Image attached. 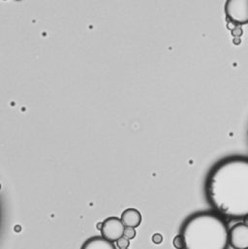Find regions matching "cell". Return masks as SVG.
Returning a JSON list of instances; mask_svg holds the SVG:
<instances>
[{"label": "cell", "instance_id": "obj_1", "mask_svg": "<svg viewBox=\"0 0 248 249\" xmlns=\"http://www.w3.org/2000/svg\"><path fill=\"white\" fill-rule=\"evenodd\" d=\"M210 204L230 218L248 217V158L230 157L218 163L206 185Z\"/></svg>", "mask_w": 248, "mask_h": 249}, {"label": "cell", "instance_id": "obj_2", "mask_svg": "<svg viewBox=\"0 0 248 249\" xmlns=\"http://www.w3.org/2000/svg\"><path fill=\"white\" fill-rule=\"evenodd\" d=\"M184 249H228L229 228L225 220L213 213H199L183 224Z\"/></svg>", "mask_w": 248, "mask_h": 249}, {"label": "cell", "instance_id": "obj_3", "mask_svg": "<svg viewBox=\"0 0 248 249\" xmlns=\"http://www.w3.org/2000/svg\"><path fill=\"white\" fill-rule=\"evenodd\" d=\"M224 10L227 18L232 22L248 23V0H227Z\"/></svg>", "mask_w": 248, "mask_h": 249}, {"label": "cell", "instance_id": "obj_4", "mask_svg": "<svg viewBox=\"0 0 248 249\" xmlns=\"http://www.w3.org/2000/svg\"><path fill=\"white\" fill-rule=\"evenodd\" d=\"M124 229L125 226L122 219L116 216H112L106 218L102 222V227L100 231L104 239L115 243L124 236Z\"/></svg>", "mask_w": 248, "mask_h": 249}, {"label": "cell", "instance_id": "obj_5", "mask_svg": "<svg viewBox=\"0 0 248 249\" xmlns=\"http://www.w3.org/2000/svg\"><path fill=\"white\" fill-rule=\"evenodd\" d=\"M229 245L234 249H248V225L237 223L229 229Z\"/></svg>", "mask_w": 248, "mask_h": 249}, {"label": "cell", "instance_id": "obj_6", "mask_svg": "<svg viewBox=\"0 0 248 249\" xmlns=\"http://www.w3.org/2000/svg\"><path fill=\"white\" fill-rule=\"evenodd\" d=\"M121 219L125 227L137 228L141 225L142 218L141 213L138 210L130 208L124 211Z\"/></svg>", "mask_w": 248, "mask_h": 249}, {"label": "cell", "instance_id": "obj_7", "mask_svg": "<svg viewBox=\"0 0 248 249\" xmlns=\"http://www.w3.org/2000/svg\"><path fill=\"white\" fill-rule=\"evenodd\" d=\"M81 249H117L114 243L103 237H93L89 239Z\"/></svg>", "mask_w": 248, "mask_h": 249}, {"label": "cell", "instance_id": "obj_8", "mask_svg": "<svg viewBox=\"0 0 248 249\" xmlns=\"http://www.w3.org/2000/svg\"><path fill=\"white\" fill-rule=\"evenodd\" d=\"M173 246L177 249H184V241L181 235H177L173 240Z\"/></svg>", "mask_w": 248, "mask_h": 249}, {"label": "cell", "instance_id": "obj_9", "mask_svg": "<svg viewBox=\"0 0 248 249\" xmlns=\"http://www.w3.org/2000/svg\"><path fill=\"white\" fill-rule=\"evenodd\" d=\"M136 235H137V233H136L135 228H132V227H125L124 233V236L125 238H127L128 240H133V239H135Z\"/></svg>", "mask_w": 248, "mask_h": 249}, {"label": "cell", "instance_id": "obj_10", "mask_svg": "<svg viewBox=\"0 0 248 249\" xmlns=\"http://www.w3.org/2000/svg\"><path fill=\"white\" fill-rule=\"evenodd\" d=\"M116 243L120 249H127L130 246V240H128L124 236H123L120 240H118Z\"/></svg>", "mask_w": 248, "mask_h": 249}, {"label": "cell", "instance_id": "obj_11", "mask_svg": "<svg viewBox=\"0 0 248 249\" xmlns=\"http://www.w3.org/2000/svg\"><path fill=\"white\" fill-rule=\"evenodd\" d=\"M152 242H153V244H155V245H160V244H162V242H163V236L161 235V234H158V233H156V234H154L153 236H152Z\"/></svg>", "mask_w": 248, "mask_h": 249}, {"label": "cell", "instance_id": "obj_12", "mask_svg": "<svg viewBox=\"0 0 248 249\" xmlns=\"http://www.w3.org/2000/svg\"></svg>", "mask_w": 248, "mask_h": 249}]
</instances>
